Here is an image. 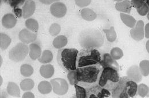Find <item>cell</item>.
<instances>
[{
	"mask_svg": "<svg viewBox=\"0 0 149 98\" xmlns=\"http://www.w3.org/2000/svg\"><path fill=\"white\" fill-rule=\"evenodd\" d=\"M102 71L100 64L77 68L76 84L85 89L98 85Z\"/></svg>",
	"mask_w": 149,
	"mask_h": 98,
	"instance_id": "cell-1",
	"label": "cell"
},
{
	"mask_svg": "<svg viewBox=\"0 0 149 98\" xmlns=\"http://www.w3.org/2000/svg\"><path fill=\"white\" fill-rule=\"evenodd\" d=\"M74 48H63L57 52V61L60 67L66 72H70L77 70L76 61L79 54Z\"/></svg>",
	"mask_w": 149,
	"mask_h": 98,
	"instance_id": "cell-2",
	"label": "cell"
},
{
	"mask_svg": "<svg viewBox=\"0 0 149 98\" xmlns=\"http://www.w3.org/2000/svg\"><path fill=\"white\" fill-rule=\"evenodd\" d=\"M138 86L136 83L127 76L122 77L112 91V98H134L137 94Z\"/></svg>",
	"mask_w": 149,
	"mask_h": 98,
	"instance_id": "cell-3",
	"label": "cell"
},
{
	"mask_svg": "<svg viewBox=\"0 0 149 98\" xmlns=\"http://www.w3.org/2000/svg\"><path fill=\"white\" fill-rule=\"evenodd\" d=\"M102 56L100 52L95 48L87 47L82 49L78 54L77 68L90 65L100 64Z\"/></svg>",
	"mask_w": 149,
	"mask_h": 98,
	"instance_id": "cell-4",
	"label": "cell"
},
{
	"mask_svg": "<svg viewBox=\"0 0 149 98\" xmlns=\"http://www.w3.org/2000/svg\"><path fill=\"white\" fill-rule=\"evenodd\" d=\"M120 80L118 71L111 67H106L103 68L98 85L112 92L118 85Z\"/></svg>",
	"mask_w": 149,
	"mask_h": 98,
	"instance_id": "cell-5",
	"label": "cell"
},
{
	"mask_svg": "<svg viewBox=\"0 0 149 98\" xmlns=\"http://www.w3.org/2000/svg\"><path fill=\"white\" fill-rule=\"evenodd\" d=\"M80 44L85 48H97L103 44L104 37L102 33L95 29L84 31L79 38Z\"/></svg>",
	"mask_w": 149,
	"mask_h": 98,
	"instance_id": "cell-6",
	"label": "cell"
},
{
	"mask_svg": "<svg viewBox=\"0 0 149 98\" xmlns=\"http://www.w3.org/2000/svg\"><path fill=\"white\" fill-rule=\"evenodd\" d=\"M29 47L22 42L18 43L9 53V58L15 62H19L25 59L29 53Z\"/></svg>",
	"mask_w": 149,
	"mask_h": 98,
	"instance_id": "cell-7",
	"label": "cell"
},
{
	"mask_svg": "<svg viewBox=\"0 0 149 98\" xmlns=\"http://www.w3.org/2000/svg\"><path fill=\"white\" fill-rule=\"evenodd\" d=\"M86 90L87 98H106L111 95L110 91L100 87L99 85Z\"/></svg>",
	"mask_w": 149,
	"mask_h": 98,
	"instance_id": "cell-8",
	"label": "cell"
},
{
	"mask_svg": "<svg viewBox=\"0 0 149 98\" xmlns=\"http://www.w3.org/2000/svg\"><path fill=\"white\" fill-rule=\"evenodd\" d=\"M54 92L58 95H65L68 90V84L67 81L61 78H55L51 80Z\"/></svg>",
	"mask_w": 149,
	"mask_h": 98,
	"instance_id": "cell-9",
	"label": "cell"
},
{
	"mask_svg": "<svg viewBox=\"0 0 149 98\" xmlns=\"http://www.w3.org/2000/svg\"><path fill=\"white\" fill-rule=\"evenodd\" d=\"M131 38L135 40L141 41L145 37V26L142 20H139L136 22L135 26L131 29Z\"/></svg>",
	"mask_w": 149,
	"mask_h": 98,
	"instance_id": "cell-10",
	"label": "cell"
},
{
	"mask_svg": "<svg viewBox=\"0 0 149 98\" xmlns=\"http://www.w3.org/2000/svg\"><path fill=\"white\" fill-rule=\"evenodd\" d=\"M67 7L65 5L61 2H56L52 4L50 8L51 14L57 18L63 17L67 13Z\"/></svg>",
	"mask_w": 149,
	"mask_h": 98,
	"instance_id": "cell-11",
	"label": "cell"
},
{
	"mask_svg": "<svg viewBox=\"0 0 149 98\" xmlns=\"http://www.w3.org/2000/svg\"><path fill=\"white\" fill-rule=\"evenodd\" d=\"M36 34L27 29H22L19 33V39L24 44L32 43L36 40Z\"/></svg>",
	"mask_w": 149,
	"mask_h": 98,
	"instance_id": "cell-12",
	"label": "cell"
},
{
	"mask_svg": "<svg viewBox=\"0 0 149 98\" xmlns=\"http://www.w3.org/2000/svg\"><path fill=\"white\" fill-rule=\"evenodd\" d=\"M127 75L129 78L136 83L142 81L143 76L139 66L136 65L131 66L127 71Z\"/></svg>",
	"mask_w": 149,
	"mask_h": 98,
	"instance_id": "cell-13",
	"label": "cell"
},
{
	"mask_svg": "<svg viewBox=\"0 0 149 98\" xmlns=\"http://www.w3.org/2000/svg\"><path fill=\"white\" fill-rule=\"evenodd\" d=\"M100 65L102 66L103 68L106 67L113 68L117 71L119 70V65L117 61L113 59L109 54H104L102 56V59Z\"/></svg>",
	"mask_w": 149,
	"mask_h": 98,
	"instance_id": "cell-14",
	"label": "cell"
},
{
	"mask_svg": "<svg viewBox=\"0 0 149 98\" xmlns=\"http://www.w3.org/2000/svg\"><path fill=\"white\" fill-rule=\"evenodd\" d=\"M36 9L35 2L33 1H26L22 6V17L28 19L35 13Z\"/></svg>",
	"mask_w": 149,
	"mask_h": 98,
	"instance_id": "cell-15",
	"label": "cell"
},
{
	"mask_svg": "<svg viewBox=\"0 0 149 98\" xmlns=\"http://www.w3.org/2000/svg\"><path fill=\"white\" fill-rule=\"evenodd\" d=\"M17 23V19L15 16L11 13L5 15L2 19V24L6 29L13 28Z\"/></svg>",
	"mask_w": 149,
	"mask_h": 98,
	"instance_id": "cell-16",
	"label": "cell"
},
{
	"mask_svg": "<svg viewBox=\"0 0 149 98\" xmlns=\"http://www.w3.org/2000/svg\"><path fill=\"white\" fill-rule=\"evenodd\" d=\"M54 67L51 64L42 65L40 69V73L44 78H51L54 75Z\"/></svg>",
	"mask_w": 149,
	"mask_h": 98,
	"instance_id": "cell-17",
	"label": "cell"
},
{
	"mask_svg": "<svg viewBox=\"0 0 149 98\" xmlns=\"http://www.w3.org/2000/svg\"><path fill=\"white\" fill-rule=\"evenodd\" d=\"M131 3L129 1H123L116 2L115 4L116 9L120 12L125 13V14H130L131 10Z\"/></svg>",
	"mask_w": 149,
	"mask_h": 98,
	"instance_id": "cell-18",
	"label": "cell"
},
{
	"mask_svg": "<svg viewBox=\"0 0 149 98\" xmlns=\"http://www.w3.org/2000/svg\"><path fill=\"white\" fill-rule=\"evenodd\" d=\"M29 56L31 58L35 60L41 57V49L40 47L36 43L31 44L29 47Z\"/></svg>",
	"mask_w": 149,
	"mask_h": 98,
	"instance_id": "cell-19",
	"label": "cell"
},
{
	"mask_svg": "<svg viewBox=\"0 0 149 98\" xmlns=\"http://www.w3.org/2000/svg\"><path fill=\"white\" fill-rule=\"evenodd\" d=\"M120 17L123 22L129 28H133L136 24V20L132 16H131L129 15L120 13Z\"/></svg>",
	"mask_w": 149,
	"mask_h": 98,
	"instance_id": "cell-20",
	"label": "cell"
},
{
	"mask_svg": "<svg viewBox=\"0 0 149 98\" xmlns=\"http://www.w3.org/2000/svg\"><path fill=\"white\" fill-rule=\"evenodd\" d=\"M38 90L42 94H49L52 90V84L48 81H42L39 83Z\"/></svg>",
	"mask_w": 149,
	"mask_h": 98,
	"instance_id": "cell-21",
	"label": "cell"
},
{
	"mask_svg": "<svg viewBox=\"0 0 149 98\" xmlns=\"http://www.w3.org/2000/svg\"><path fill=\"white\" fill-rule=\"evenodd\" d=\"M8 94L12 97H20V90L19 86L13 82H9L7 87Z\"/></svg>",
	"mask_w": 149,
	"mask_h": 98,
	"instance_id": "cell-22",
	"label": "cell"
},
{
	"mask_svg": "<svg viewBox=\"0 0 149 98\" xmlns=\"http://www.w3.org/2000/svg\"><path fill=\"white\" fill-rule=\"evenodd\" d=\"M81 16L85 20L91 21L95 20L97 17L96 13L91 9L84 8L81 11Z\"/></svg>",
	"mask_w": 149,
	"mask_h": 98,
	"instance_id": "cell-23",
	"label": "cell"
},
{
	"mask_svg": "<svg viewBox=\"0 0 149 98\" xmlns=\"http://www.w3.org/2000/svg\"><path fill=\"white\" fill-rule=\"evenodd\" d=\"M68 43L67 38L63 35L57 36L53 41V45L57 49L63 48Z\"/></svg>",
	"mask_w": 149,
	"mask_h": 98,
	"instance_id": "cell-24",
	"label": "cell"
},
{
	"mask_svg": "<svg viewBox=\"0 0 149 98\" xmlns=\"http://www.w3.org/2000/svg\"><path fill=\"white\" fill-rule=\"evenodd\" d=\"M26 27L31 31L35 33H37L38 30V24L36 20L30 18L26 20L25 21Z\"/></svg>",
	"mask_w": 149,
	"mask_h": 98,
	"instance_id": "cell-25",
	"label": "cell"
},
{
	"mask_svg": "<svg viewBox=\"0 0 149 98\" xmlns=\"http://www.w3.org/2000/svg\"><path fill=\"white\" fill-rule=\"evenodd\" d=\"M35 83L31 79H26L20 83L21 89L24 91H28L32 90L34 87Z\"/></svg>",
	"mask_w": 149,
	"mask_h": 98,
	"instance_id": "cell-26",
	"label": "cell"
},
{
	"mask_svg": "<svg viewBox=\"0 0 149 98\" xmlns=\"http://www.w3.org/2000/svg\"><path fill=\"white\" fill-rule=\"evenodd\" d=\"M53 54L51 51L49 50H45L43 51L42 56L38 59L39 62L43 64H48L53 60Z\"/></svg>",
	"mask_w": 149,
	"mask_h": 98,
	"instance_id": "cell-27",
	"label": "cell"
},
{
	"mask_svg": "<svg viewBox=\"0 0 149 98\" xmlns=\"http://www.w3.org/2000/svg\"><path fill=\"white\" fill-rule=\"evenodd\" d=\"M33 67L29 64H23L21 66L20 72L21 74L25 77H29L33 74Z\"/></svg>",
	"mask_w": 149,
	"mask_h": 98,
	"instance_id": "cell-28",
	"label": "cell"
},
{
	"mask_svg": "<svg viewBox=\"0 0 149 98\" xmlns=\"http://www.w3.org/2000/svg\"><path fill=\"white\" fill-rule=\"evenodd\" d=\"M139 69L143 76L149 75V60H143L139 63Z\"/></svg>",
	"mask_w": 149,
	"mask_h": 98,
	"instance_id": "cell-29",
	"label": "cell"
},
{
	"mask_svg": "<svg viewBox=\"0 0 149 98\" xmlns=\"http://www.w3.org/2000/svg\"><path fill=\"white\" fill-rule=\"evenodd\" d=\"M1 38V42H0V46L1 50L6 49L10 45L11 39L10 38L6 35L4 33H1L0 35Z\"/></svg>",
	"mask_w": 149,
	"mask_h": 98,
	"instance_id": "cell-30",
	"label": "cell"
},
{
	"mask_svg": "<svg viewBox=\"0 0 149 98\" xmlns=\"http://www.w3.org/2000/svg\"><path fill=\"white\" fill-rule=\"evenodd\" d=\"M103 32L105 33L107 39L109 41L112 42L116 39L117 35L113 26H111L109 29H103Z\"/></svg>",
	"mask_w": 149,
	"mask_h": 98,
	"instance_id": "cell-31",
	"label": "cell"
},
{
	"mask_svg": "<svg viewBox=\"0 0 149 98\" xmlns=\"http://www.w3.org/2000/svg\"><path fill=\"white\" fill-rule=\"evenodd\" d=\"M76 94L73 98H87L86 90L77 84L74 85Z\"/></svg>",
	"mask_w": 149,
	"mask_h": 98,
	"instance_id": "cell-32",
	"label": "cell"
},
{
	"mask_svg": "<svg viewBox=\"0 0 149 98\" xmlns=\"http://www.w3.org/2000/svg\"><path fill=\"white\" fill-rule=\"evenodd\" d=\"M149 88L147 85L142 83L138 86L137 94L142 98H145L148 96L149 93Z\"/></svg>",
	"mask_w": 149,
	"mask_h": 98,
	"instance_id": "cell-33",
	"label": "cell"
},
{
	"mask_svg": "<svg viewBox=\"0 0 149 98\" xmlns=\"http://www.w3.org/2000/svg\"><path fill=\"white\" fill-rule=\"evenodd\" d=\"M110 55L114 60H117L122 58L123 56V52L120 48L114 47L111 50Z\"/></svg>",
	"mask_w": 149,
	"mask_h": 98,
	"instance_id": "cell-34",
	"label": "cell"
},
{
	"mask_svg": "<svg viewBox=\"0 0 149 98\" xmlns=\"http://www.w3.org/2000/svg\"><path fill=\"white\" fill-rule=\"evenodd\" d=\"M136 10L140 16H145L147 15L149 12V7L147 3L145 2L143 5L142 6L141 8L136 9Z\"/></svg>",
	"mask_w": 149,
	"mask_h": 98,
	"instance_id": "cell-35",
	"label": "cell"
},
{
	"mask_svg": "<svg viewBox=\"0 0 149 98\" xmlns=\"http://www.w3.org/2000/svg\"><path fill=\"white\" fill-rule=\"evenodd\" d=\"M60 26L58 24H53L49 28V33L53 36H57L60 33Z\"/></svg>",
	"mask_w": 149,
	"mask_h": 98,
	"instance_id": "cell-36",
	"label": "cell"
},
{
	"mask_svg": "<svg viewBox=\"0 0 149 98\" xmlns=\"http://www.w3.org/2000/svg\"><path fill=\"white\" fill-rule=\"evenodd\" d=\"M68 79L71 85H74L77 83L76 81V70L68 72Z\"/></svg>",
	"mask_w": 149,
	"mask_h": 98,
	"instance_id": "cell-37",
	"label": "cell"
},
{
	"mask_svg": "<svg viewBox=\"0 0 149 98\" xmlns=\"http://www.w3.org/2000/svg\"><path fill=\"white\" fill-rule=\"evenodd\" d=\"M10 5V6L13 8H19L20 6H22L23 4L24 5V3H25V1H21V0H10L8 1Z\"/></svg>",
	"mask_w": 149,
	"mask_h": 98,
	"instance_id": "cell-38",
	"label": "cell"
},
{
	"mask_svg": "<svg viewBox=\"0 0 149 98\" xmlns=\"http://www.w3.org/2000/svg\"><path fill=\"white\" fill-rule=\"evenodd\" d=\"M146 2V1L143 0H132L131 1V3L132 6H134L136 9H138L141 8L143 4Z\"/></svg>",
	"mask_w": 149,
	"mask_h": 98,
	"instance_id": "cell-39",
	"label": "cell"
},
{
	"mask_svg": "<svg viewBox=\"0 0 149 98\" xmlns=\"http://www.w3.org/2000/svg\"><path fill=\"white\" fill-rule=\"evenodd\" d=\"M91 1H76L75 2L76 3L80 8L83 7H86L88 6L90 3Z\"/></svg>",
	"mask_w": 149,
	"mask_h": 98,
	"instance_id": "cell-40",
	"label": "cell"
},
{
	"mask_svg": "<svg viewBox=\"0 0 149 98\" xmlns=\"http://www.w3.org/2000/svg\"><path fill=\"white\" fill-rule=\"evenodd\" d=\"M13 12L15 14V15L17 17V18H21L22 17V10L19 8H16L13 9Z\"/></svg>",
	"mask_w": 149,
	"mask_h": 98,
	"instance_id": "cell-41",
	"label": "cell"
},
{
	"mask_svg": "<svg viewBox=\"0 0 149 98\" xmlns=\"http://www.w3.org/2000/svg\"><path fill=\"white\" fill-rule=\"evenodd\" d=\"M22 98H35V95L31 92H26L23 94Z\"/></svg>",
	"mask_w": 149,
	"mask_h": 98,
	"instance_id": "cell-42",
	"label": "cell"
},
{
	"mask_svg": "<svg viewBox=\"0 0 149 98\" xmlns=\"http://www.w3.org/2000/svg\"><path fill=\"white\" fill-rule=\"evenodd\" d=\"M145 36L149 40V22L145 26Z\"/></svg>",
	"mask_w": 149,
	"mask_h": 98,
	"instance_id": "cell-43",
	"label": "cell"
},
{
	"mask_svg": "<svg viewBox=\"0 0 149 98\" xmlns=\"http://www.w3.org/2000/svg\"><path fill=\"white\" fill-rule=\"evenodd\" d=\"M146 50L148 51V52L149 54V40H148V41L146 42Z\"/></svg>",
	"mask_w": 149,
	"mask_h": 98,
	"instance_id": "cell-44",
	"label": "cell"
},
{
	"mask_svg": "<svg viewBox=\"0 0 149 98\" xmlns=\"http://www.w3.org/2000/svg\"><path fill=\"white\" fill-rule=\"evenodd\" d=\"M146 3H147V5H148V6L149 7V0H147V1H146Z\"/></svg>",
	"mask_w": 149,
	"mask_h": 98,
	"instance_id": "cell-45",
	"label": "cell"
},
{
	"mask_svg": "<svg viewBox=\"0 0 149 98\" xmlns=\"http://www.w3.org/2000/svg\"><path fill=\"white\" fill-rule=\"evenodd\" d=\"M147 17H148V20H149V12L148 13V14L147 15Z\"/></svg>",
	"mask_w": 149,
	"mask_h": 98,
	"instance_id": "cell-46",
	"label": "cell"
},
{
	"mask_svg": "<svg viewBox=\"0 0 149 98\" xmlns=\"http://www.w3.org/2000/svg\"><path fill=\"white\" fill-rule=\"evenodd\" d=\"M147 97H149V93H148V96Z\"/></svg>",
	"mask_w": 149,
	"mask_h": 98,
	"instance_id": "cell-47",
	"label": "cell"
}]
</instances>
